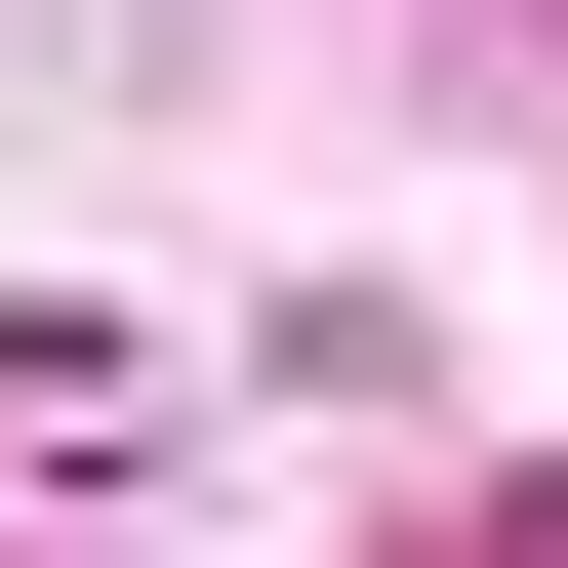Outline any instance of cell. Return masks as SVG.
<instances>
[{
	"mask_svg": "<svg viewBox=\"0 0 568 568\" xmlns=\"http://www.w3.org/2000/svg\"><path fill=\"white\" fill-rule=\"evenodd\" d=\"M528 568H568V487H528Z\"/></svg>",
	"mask_w": 568,
	"mask_h": 568,
	"instance_id": "cell-1",
	"label": "cell"
}]
</instances>
